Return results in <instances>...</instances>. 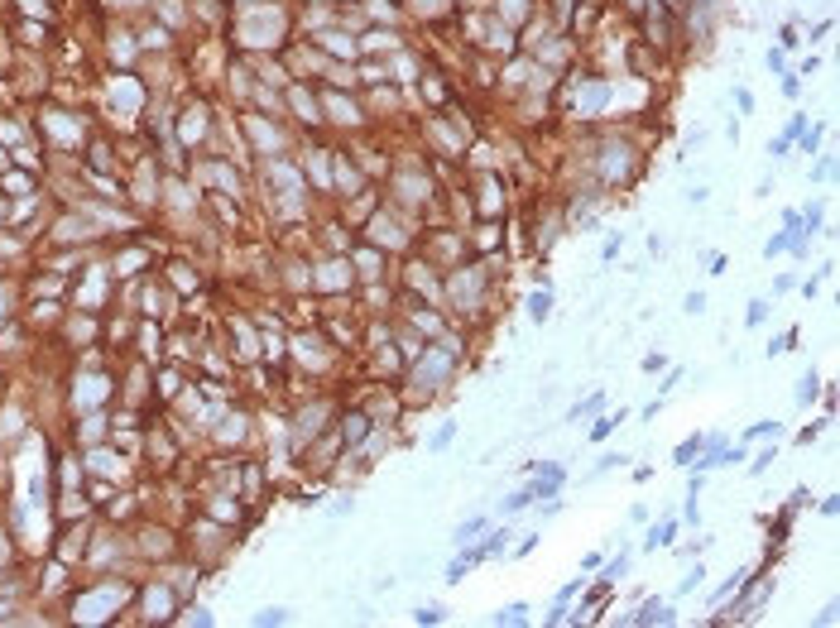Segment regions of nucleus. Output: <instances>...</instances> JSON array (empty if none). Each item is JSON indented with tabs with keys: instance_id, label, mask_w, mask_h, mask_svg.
I'll return each instance as SVG.
<instances>
[{
	"instance_id": "1",
	"label": "nucleus",
	"mask_w": 840,
	"mask_h": 628,
	"mask_svg": "<svg viewBox=\"0 0 840 628\" xmlns=\"http://www.w3.org/2000/svg\"><path fill=\"white\" fill-rule=\"evenodd\" d=\"M548 312H552V298H548V293H533V298H528V316H533V321H543Z\"/></svg>"
}]
</instances>
